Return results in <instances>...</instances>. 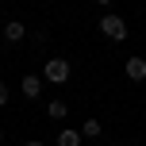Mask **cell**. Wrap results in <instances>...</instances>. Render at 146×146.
Here are the masks:
<instances>
[{
    "instance_id": "obj_8",
    "label": "cell",
    "mask_w": 146,
    "mask_h": 146,
    "mask_svg": "<svg viewBox=\"0 0 146 146\" xmlns=\"http://www.w3.org/2000/svg\"><path fill=\"white\" fill-rule=\"evenodd\" d=\"M58 146H81V131H62L58 135Z\"/></svg>"
},
{
    "instance_id": "obj_12",
    "label": "cell",
    "mask_w": 146,
    "mask_h": 146,
    "mask_svg": "<svg viewBox=\"0 0 146 146\" xmlns=\"http://www.w3.org/2000/svg\"><path fill=\"white\" fill-rule=\"evenodd\" d=\"M0 142H4V131H0Z\"/></svg>"
},
{
    "instance_id": "obj_10",
    "label": "cell",
    "mask_w": 146,
    "mask_h": 146,
    "mask_svg": "<svg viewBox=\"0 0 146 146\" xmlns=\"http://www.w3.org/2000/svg\"><path fill=\"white\" fill-rule=\"evenodd\" d=\"M23 146H42V142H23Z\"/></svg>"
},
{
    "instance_id": "obj_5",
    "label": "cell",
    "mask_w": 146,
    "mask_h": 146,
    "mask_svg": "<svg viewBox=\"0 0 146 146\" xmlns=\"http://www.w3.org/2000/svg\"><path fill=\"white\" fill-rule=\"evenodd\" d=\"M0 31H4L8 42H23V35H27V31H23V23H4Z\"/></svg>"
},
{
    "instance_id": "obj_6",
    "label": "cell",
    "mask_w": 146,
    "mask_h": 146,
    "mask_svg": "<svg viewBox=\"0 0 146 146\" xmlns=\"http://www.w3.org/2000/svg\"><path fill=\"white\" fill-rule=\"evenodd\" d=\"M38 92H42V77H23V96H27V100H35Z\"/></svg>"
},
{
    "instance_id": "obj_9",
    "label": "cell",
    "mask_w": 146,
    "mask_h": 146,
    "mask_svg": "<svg viewBox=\"0 0 146 146\" xmlns=\"http://www.w3.org/2000/svg\"><path fill=\"white\" fill-rule=\"evenodd\" d=\"M4 104H8V85L0 81V108H4Z\"/></svg>"
},
{
    "instance_id": "obj_4",
    "label": "cell",
    "mask_w": 146,
    "mask_h": 146,
    "mask_svg": "<svg viewBox=\"0 0 146 146\" xmlns=\"http://www.w3.org/2000/svg\"><path fill=\"white\" fill-rule=\"evenodd\" d=\"M104 135V123L100 119H85V127H81V139H100Z\"/></svg>"
},
{
    "instance_id": "obj_7",
    "label": "cell",
    "mask_w": 146,
    "mask_h": 146,
    "mask_svg": "<svg viewBox=\"0 0 146 146\" xmlns=\"http://www.w3.org/2000/svg\"><path fill=\"white\" fill-rule=\"evenodd\" d=\"M46 115H50V119H66L69 115V104L66 100H50V104H46Z\"/></svg>"
},
{
    "instance_id": "obj_1",
    "label": "cell",
    "mask_w": 146,
    "mask_h": 146,
    "mask_svg": "<svg viewBox=\"0 0 146 146\" xmlns=\"http://www.w3.org/2000/svg\"><path fill=\"white\" fill-rule=\"evenodd\" d=\"M42 81H50V85L69 81V62H66V58H50V62L42 66Z\"/></svg>"
},
{
    "instance_id": "obj_13",
    "label": "cell",
    "mask_w": 146,
    "mask_h": 146,
    "mask_svg": "<svg viewBox=\"0 0 146 146\" xmlns=\"http://www.w3.org/2000/svg\"><path fill=\"white\" fill-rule=\"evenodd\" d=\"M0 38H4V31H0Z\"/></svg>"
},
{
    "instance_id": "obj_2",
    "label": "cell",
    "mask_w": 146,
    "mask_h": 146,
    "mask_svg": "<svg viewBox=\"0 0 146 146\" xmlns=\"http://www.w3.org/2000/svg\"><path fill=\"white\" fill-rule=\"evenodd\" d=\"M100 31H104L108 38H115V42L127 38V23L119 19V15H104V19H100Z\"/></svg>"
},
{
    "instance_id": "obj_11",
    "label": "cell",
    "mask_w": 146,
    "mask_h": 146,
    "mask_svg": "<svg viewBox=\"0 0 146 146\" xmlns=\"http://www.w3.org/2000/svg\"><path fill=\"white\" fill-rule=\"evenodd\" d=\"M96 4H111V0H96Z\"/></svg>"
},
{
    "instance_id": "obj_3",
    "label": "cell",
    "mask_w": 146,
    "mask_h": 146,
    "mask_svg": "<svg viewBox=\"0 0 146 146\" xmlns=\"http://www.w3.org/2000/svg\"><path fill=\"white\" fill-rule=\"evenodd\" d=\"M123 73H127V81H146V58H127V66H123Z\"/></svg>"
}]
</instances>
